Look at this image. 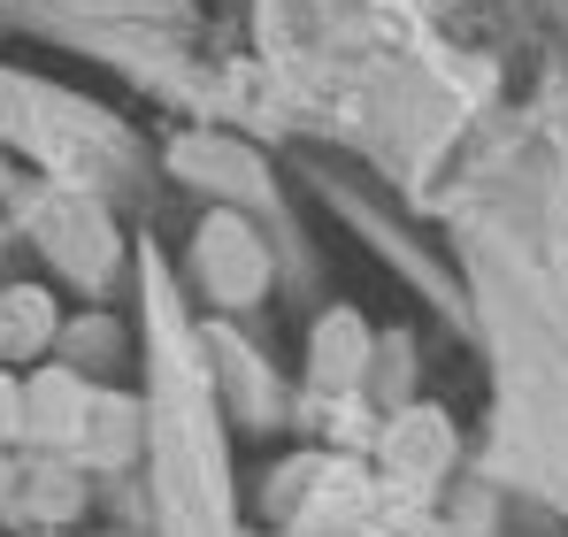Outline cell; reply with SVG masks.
Masks as SVG:
<instances>
[{"label":"cell","instance_id":"1","mask_svg":"<svg viewBox=\"0 0 568 537\" xmlns=\"http://www.w3.org/2000/svg\"><path fill=\"white\" fill-rule=\"evenodd\" d=\"M23 438H39V446H78L85 438V384L70 368H47L23 392Z\"/></svg>","mask_w":568,"mask_h":537},{"label":"cell","instance_id":"2","mask_svg":"<svg viewBox=\"0 0 568 537\" xmlns=\"http://www.w3.org/2000/svg\"><path fill=\"white\" fill-rule=\"evenodd\" d=\"M54 338V307H47V292H8L0 300V354H39Z\"/></svg>","mask_w":568,"mask_h":537},{"label":"cell","instance_id":"3","mask_svg":"<svg viewBox=\"0 0 568 537\" xmlns=\"http://www.w3.org/2000/svg\"><path fill=\"white\" fill-rule=\"evenodd\" d=\"M438 453H446V430H438V423H407V430L392 438V460H399V468H423V460H438Z\"/></svg>","mask_w":568,"mask_h":537},{"label":"cell","instance_id":"4","mask_svg":"<svg viewBox=\"0 0 568 537\" xmlns=\"http://www.w3.org/2000/svg\"><path fill=\"white\" fill-rule=\"evenodd\" d=\"M8 438H23V392L0 376V446H8Z\"/></svg>","mask_w":568,"mask_h":537},{"label":"cell","instance_id":"5","mask_svg":"<svg viewBox=\"0 0 568 537\" xmlns=\"http://www.w3.org/2000/svg\"><path fill=\"white\" fill-rule=\"evenodd\" d=\"M0 507H8V476H0Z\"/></svg>","mask_w":568,"mask_h":537}]
</instances>
